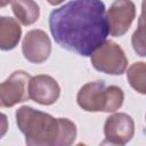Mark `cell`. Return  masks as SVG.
<instances>
[{"label": "cell", "instance_id": "5", "mask_svg": "<svg viewBox=\"0 0 146 146\" xmlns=\"http://www.w3.org/2000/svg\"><path fill=\"white\" fill-rule=\"evenodd\" d=\"M32 76L24 71H15L1 83L0 100L2 107H11L30 98L29 83Z\"/></svg>", "mask_w": 146, "mask_h": 146}, {"label": "cell", "instance_id": "14", "mask_svg": "<svg viewBox=\"0 0 146 146\" xmlns=\"http://www.w3.org/2000/svg\"><path fill=\"white\" fill-rule=\"evenodd\" d=\"M50 5H52V6H56V5H59V3H62L64 0H47Z\"/></svg>", "mask_w": 146, "mask_h": 146}, {"label": "cell", "instance_id": "1", "mask_svg": "<svg viewBox=\"0 0 146 146\" xmlns=\"http://www.w3.org/2000/svg\"><path fill=\"white\" fill-rule=\"evenodd\" d=\"M54 40L80 56H91L110 33L105 5L100 0H73L49 15Z\"/></svg>", "mask_w": 146, "mask_h": 146}, {"label": "cell", "instance_id": "12", "mask_svg": "<svg viewBox=\"0 0 146 146\" xmlns=\"http://www.w3.org/2000/svg\"><path fill=\"white\" fill-rule=\"evenodd\" d=\"M131 44L137 55L146 56V0L141 2V14L138 18L137 30L131 36Z\"/></svg>", "mask_w": 146, "mask_h": 146}, {"label": "cell", "instance_id": "13", "mask_svg": "<svg viewBox=\"0 0 146 146\" xmlns=\"http://www.w3.org/2000/svg\"><path fill=\"white\" fill-rule=\"evenodd\" d=\"M127 79L137 92L146 95V63H133L128 68Z\"/></svg>", "mask_w": 146, "mask_h": 146}, {"label": "cell", "instance_id": "4", "mask_svg": "<svg viewBox=\"0 0 146 146\" xmlns=\"http://www.w3.org/2000/svg\"><path fill=\"white\" fill-rule=\"evenodd\" d=\"M91 64L97 71L111 75H120L125 71L128 59L124 51L117 43L113 41H105L92 52Z\"/></svg>", "mask_w": 146, "mask_h": 146}, {"label": "cell", "instance_id": "10", "mask_svg": "<svg viewBox=\"0 0 146 146\" xmlns=\"http://www.w3.org/2000/svg\"><path fill=\"white\" fill-rule=\"evenodd\" d=\"M22 35V29L18 22L11 17L0 18V48L2 50L14 49Z\"/></svg>", "mask_w": 146, "mask_h": 146}, {"label": "cell", "instance_id": "9", "mask_svg": "<svg viewBox=\"0 0 146 146\" xmlns=\"http://www.w3.org/2000/svg\"><path fill=\"white\" fill-rule=\"evenodd\" d=\"M30 98L41 105L54 104L60 95V88L57 81L44 74L32 76L29 83Z\"/></svg>", "mask_w": 146, "mask_h": 146}, {"label": "cell", "instance_id": "6", "mask_svg": "<svg viewBox=\"0 0 146 146\" xmlns=\"http://www.w3.org/2000/svg\"><path fill=\"white\" fill-rule=\"evenodd\" d=\"M136 16V6L131 0H115L108 11V31L113 36H121L130 29Z\"/></svg>", "mask_w": 146, "mask_h": 146}, {"label": "cell", "instance_id": "16", "mask_svg": "<svg viewBox=\"0 0 146 146\" xmlns=\"http://www.w3.org/2000/svg\"><path fill=\"white\" fill-rule=\"evenodd\" d=\"M145 121H146V115H145Z\"/></svg>", "mask_w": 146, "mask_h": 146}, {"label": "cell", "instance_id": "8", "mask_svg": "<svg viewBox=\"0 0 146 146\" xmlns=\"http://www.w3.org/2000/svg\"><path fill=\"white\" fill-rule=\"evenodd\" d=\"M22 51L29 62L34 64L43 63L51 52L50 39L42 30H31L23 39Z\"/></svg>", "mask_w": 146, "mask_h": 146}, {"label": "cell", "instance_id": "7", "mask_svg": "<svg viewBox=\"0 0 146 146\" xmlns=\"http://www.w3.org/2000/svg\"><path fill=\"white\" fill-rule=\"evenodd\" d=\"M135 133V123L127 113H114L110 115L104 124L105 143L113 145H125Z\"/></svg>", "mask_w": 146, "mask_h": 146}, {"label": "cell", "instance_id": "3", "mask_svg": "<svg viewBox=\"0 0 146 146\" xmlns=\"http://www.w3.org/2000/svg\"><path fill=\"white\" fill-rule=\"evenodd\" d=\"M124 100V94L116 86L106 87L104 81L84 84L78 92V105L87 112H114Z\"/></svg>", "mask_w": 146, "mask_h": 146}, {"label": "cell", "instance_id": "11", "mask_svg": "<svg viewBox=\"0 0 146 146\" xmlns=\"http://www.w3.org/2000/svg\"><path fill=\"white\" fill-rule=\"evenodd\" d=\"M11 8L16 18L23 25H32L39 19L40 8L33 0H13Z\"/></svg>", "mask_w": 146, "mask_h": 146}, {"label": "cell", "instance_id": "2", "mask_svg": "<svg viewBox=\"0 0 146 146\" xmlns=\"http://www.w3.org/2000/svg\"><path fill=\"white\" fill-rule=\"evenodd\" d=\"M16 123L30 146H68L76 138V127L68 119L22 106L16 111Z\"/></svg>", "mask_w": 146, "mask_h": 146}, {"label": "cell", "instance_id": "15", "mask_svg": "<svg viewBox=\"0 0 146 146\" xmlns=\"http://www.w3.org/2000/svg\"><path fill=\"white\" fill-rule=\"evenodd\" d=\"M13 0H0V6L1 7H5V6H7L9 2H11Z\"/></svg>", "mask_w": 146, "mask_h": 146}]
</instances>
